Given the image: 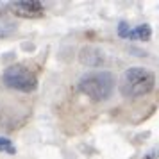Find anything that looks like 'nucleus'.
<instances>
[{
    "label": "nucleus",
    "instance_id": "5",
    "mask_svg": "<svg viewBox=\"0 0 159 159\" xmlns=\"http://www.w3.org/2000/svg\"><path fill=\"white\" fill-rule=\"evenodd\" d=\"M152 36V29L148 23H143L136 29H130L129 32V39H141V41H148Z\"/></svg>",
    "mask_w": 159,
    "mask_h": 159
},
{
    "label": "nucleus",
    "instance_id": "6",
    "mask_svg": "<svg viewBox=\"0 0 159 159\" xmlns=\"http://www.w3.org/2000/svg\"><path fill=\"white\" fill-rule=\"evenodd\" d=\"M84 54H89V57H82L80 61H84L86 65H89V66H97L98 63L102 61V56H100V52L98 50H95V48H84Z\"/></svg>",
    "mask_w": 159,
    "mask_h": 159
},
{
    "label": "nucleus",
    "instance_id": "2",
    "mask_svg": "<svg viewBox=\"0 0 159 159\" xmlns=\"http://www.w3.org/2000/svg\"><path fill=\"white\" fill-rule=\"evenodd\" d=\"M80 91L95 102L109 98L115 89V75L111 72H95L84 75L79 82Z\"/></svg>",
    "mask_w": 159,
    "mask_h": 159
},
{
    "label": "nucleus",
    "instance_id": "8",
    "mask_svg": "<svg viewBox=\"0 0 159 159\" xmlns=\"http://www.w3.org/2000/svg\"><path fill=\"white\" fill-rule=\"evenodd\" d=\"M129 32H130L129 23H127V22H120V25H118V34H120V38L129 39Z\"/></svg>",
    "mask_w": 159,
    "mask_h": 159
},
{
    "label": "nucleus",
    "instance_id": "1",
    "mask_svg": "<svg viewBox=\"0 0 159 159\" xmlns=\"http://www.w3.org/2000/svg\"><path fill=\"white\" fill-rule=\"evenodd\" d=\"M156 86V75L147 68H129L122 73L118 88L125 98H138L148 95Z\"/></svg>",
    "mask_w": 159,
    "mask_h": 159
},
{
    "label": "nucleus",
    "instance_id": "7",
    "mask_svg": "<svg viewBox=\"0 0 159 159\" xmlns=\"http://www.w3.org/2000/svg\"><path fill=\"white\" fill-rule=\"evenodd\" d=\"M0 152H6V154H15V143L7 139V138H0Z\"/></svg>",
    "mask_w": 159,
    "mask_h": 159
},
{
    "label": "nucleus",
    "instance_id": "4",
    "mask_svg": "<svg viewBox=\"0 0 159 159\" xmlns=\"http://www.w3.org/2000/svg\"><path fill=\"white\" fill-rule=\"evenodd\" d=\"M9 11L20 18H39L43 15V4L36 0H18L9 4Z\"/></svg>",
    "mask_w": 159,
    "mask_h": 159
},
{
    "label": "nucleus",
    "instance_id": "3",
    "mask_svg": "<svg viewBox=\"0 0 159 159\" xmlns=\"http://www.w3.org/2000/svg\"><path fill=\"white\" fill-rule=\"evenodd\" d=\"M2 82L11 89L23 91V93H30L38 88V79L34 72H30L29 68H25L23 65L7 66L2 73Z\"/></svg>",
    "mask_w": 159,
    "mask_h": 159
}]
</instances>
